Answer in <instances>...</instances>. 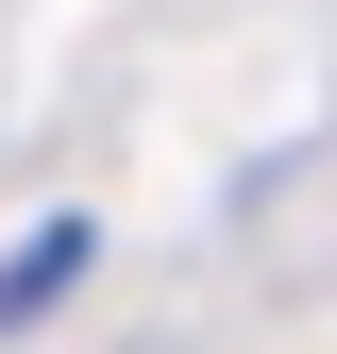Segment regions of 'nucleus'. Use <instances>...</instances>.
Wrapping results in <instances>:
<instances>
[{"label":"nucleus","instance_id":"1","mask_svg":"<svg viewBox=\"0 0 337 354\" xmlns=\"http://www.w3.org/2000/svg\"><path fill=\"white\" fill-rule=\"evenodd\" d=\"M68 270H84V219H34V236L0 253V337H34V321H51V304H68Z\"/></svg>","mask_w":337,"mask_h":354}]
</instances>
